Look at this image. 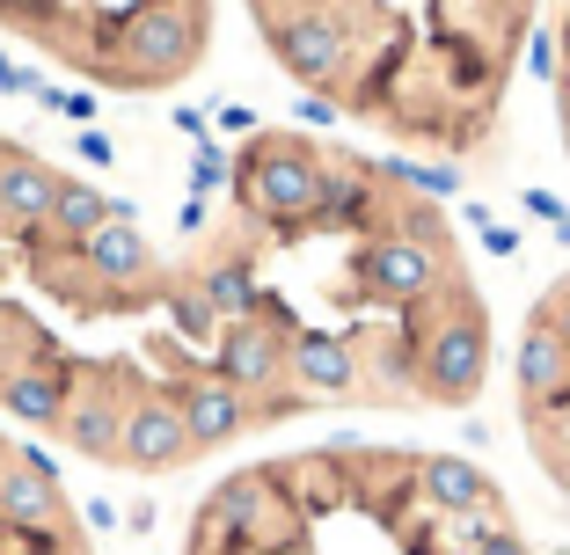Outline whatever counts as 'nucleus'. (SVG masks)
I'll return each instance as SVG.
<instances>
[{"mask_svg": "<svg viewBox=\"0 0 570 555\" xmlns=\"http://www.w3.org/2000/svg\"><path fill=\"white\" fill-rule=\"evenodd\" d=\"M249 22L322 118L461 169L498 153L541 0H249Z\"/></svg>", "mask_w": 570, "mask_h": 555, "instance_id": "nucleus-1", "label": "nucleus"}, {"mask_svg": "<svg viewBox=\"0 0 570 555\" xmlns=\"http://www.w3.org/2000/svg\"><path fill=\"white\" fill-rule=\"evenodd\" d=\"M184 555H534L498 475L432 446L330 438L235 468Z\"/></svg>", "mask_w": 570, "mask_h": 555, "instance_id": "nucleus-2", "label": "nucleus"}, {"mask_svg": "<svg viewBox=\"0 0 570 555\" xmlns=\"http://www.w3.org/2000/svg\"><path fill=\"white\" fill-rule=\"evenodd\" d=\"M512 395H520V432L534 468L570 497V270H556L527 307Z\"/></svg>", "mask_w": 570, "mask_h": 555, "instance_id": "nucleus-3", "label": "nucleus"}, {"mask_svg": "<svg viewBox=\"0 0 570 555\" xmlns=\"http://www.w3.org/2000/svg\"><path fill=\"white\" fill-rule=\"evenodd\" d=\"M322 153H330V139H307V132H285V125H271V132H249L242 139V153L227 161L235 169V205L256 219H301L322 205Z\"/></svg>", "mask_w": 570, "mask_h": 555, "instance_id": "nucleus-4", "label": "nucleus"}, {"mask_svg": "<svg viewBox=\"0 0 570 555\" xmlns=\"http://www.w3.org/2000/svg\"><path fill=\"white\" fill-rule=\"evenodd\" d=\"M73 256H81V270L110 293H139V286H161L168 278V264L154 256V241L139 235V212L125 198H110V219H102L88 241H73Z\"/></svg>", "mask_w": 570, "mask_h": 555, "instance_id": "nucleus-5", "label": "nucleus"}, {"mask_svg": "<svg viewBox=\"0 0 570 555\" xmlns=\"http://www.w3.org/2000/svg\"><path fill=\"white\" fill-rule=\"evenodd\" d=\"M0 519L22 526V534L73 541V505H67V489H59V475L37 454H0Z\"/></svg>", "mask_w": 570, "mask_h": 555, "instance_id": "nucleus-6", "label": "nucleus"}, {"mask_svg": "<svg viewBox=\"0 0 570 555\" xmlns=\"http://www.w3.org/2000/svg\"><path fill=\"white\" fill-rule=\"evenodd\" d=\"M176 417H184V432H190V454H213V446H235L242 432H256L264 409H256L249 395H235L227 380H198V387L176 395Z\"/></svg>", "mask_w": 570, "mask_h": 555, "instance_id": "nucleus-7", "label": "nucleus"}, {"mask_svg": "<svg viewBox=\"0 0 570 555\" xmlns=\"http://www.w3.org/2000/svg\"><path fill=\"white\" fill-rule=\"evenodd\" d=\"M190 454V432L176 417V403H139L118 432V468H139V475H161V468H184Z\"/></svg>", "mask_w": 570, "mask_h": 555, "instance_id": "nucleus-8", "label": "nucleus"}, {"mask_svg": "<svg viewBox=\"0 0 570 555\" xmlns=\"http://www.w3.org/2000/svg\"><path fill=\"white\" fill-rule=\"evenodd\" d=\"M125 417H132V409H125L110 387L73 380L67 417H59V438H67L73 454H88V460H118V432H125Z\"/></svg>", "mask_w": 570, "mask_h": 555, "instance_id": "nucleus-9", "label": "nucleus"}, {"mask_svg": "<svg viewBox=\"0 0 570 555\" xmlns=\"http://www.w3.org/2000/svg\"><path fill=\"white\" fill-rule=\"evenodd\" d=\"M59 184H67V176H51L45 161H30V153H16V147H0V219H8V227H45Z\"/></svg>", "mask_w": 570, "mask_h": 555, "instance_id": "nucleus-10", "label": "nucleus"}, {"mask_svg": "<svg viewBox=\"0 0 570 555\" xmlns=\"http://www.w3.org/2000/svg\"><path fill=\"white\" fill-rule=\"evenodd\" d=\"M0 409L22 424H51L59 432V417H67V380L59 373H8L0 380Z\"/></svg>", "mask_w": 570, "mask_h": 555, "instance_id": "nucleus-11", "label": "nucleus"}, {"mask_svg": "<svg viewBox=\"0 0 570 555\" xmlns=\"http://www.w3.org/2000/svg\"><path fill=\"white\" fill-rule=\"evenodd\" d=\"M110 219V190H96V184H59V198H51V219H45V235L51 241H88Z\"/></svg>", "mask_w": 570, "mask_h": 555, "instance_id": "nucleus-12", "label": "nucleus"}, {"mask_svg": "<svg viewBox=\"0 0 570 555\" xmlns=\"http://www.w3.org/2000/svg\"><path fill=\"white\" fill-rule=\"evenodd\" d=\"M549 59V96H556V125H563V153H570V0H556V30L541 37Z\"/></svg>", "mask_w": 570, "mask_h": 555, "instance_id": "nucleus-13", "label": "nucleus"}, {"mask_svg": "<svg viewBox=\"0 0 570 555\" xmlns=\"http://www.w3.org/2000/svg\"><path fill=\"white\" fill-rule=\"evenodd\" d=\"M73 147H81V161H96V169H110V161H118V147H110L102 132H81Z\"/></svg>", "mask_w": 570, "mask_h": 555, "instance_id": "nucleus-14", "label": "nucleus"}, {"mask_svg": "<svg viewBox=\"0 0 570 555\" xmlns=\"http://www.w3.org/2000/svg\"><path fill=\"white\" fill-rule=\"evenodd\" d=\"M0 88H8V96H30V73H22L8 51H0Z\"/></svg>", "mask_w": 570, "mask_h": 555, "instance_id": "nucleus-15", "label": "nucleus"}]
</instances>
